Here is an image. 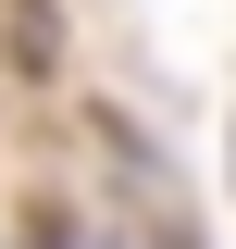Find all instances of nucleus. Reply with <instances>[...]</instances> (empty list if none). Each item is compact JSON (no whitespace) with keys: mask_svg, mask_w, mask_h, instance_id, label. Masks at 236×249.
<instances>
[]
</instances>
